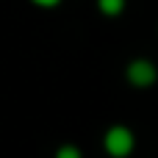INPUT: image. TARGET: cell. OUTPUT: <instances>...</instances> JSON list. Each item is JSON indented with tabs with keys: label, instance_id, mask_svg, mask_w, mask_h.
<instances>
[{
	"label": "cell",
	"instance_id": "1",
	"mask_svg": "<svg viewBox=\"0 0 158 158\" xmlns=\"http://www.w3.org/2000/svg\"><path fill=\"white\" fill-rule=\"evenodd\" d=\"M103 147L111 158H128L136 147V136L128 125H111L103 136Z\"/></svg>",
	"mask_w": 158,
	"mask_h": 158
},
{
	"label": "cell",
	"instance_id": "2",
	"mask_svg": "<svg viewBox=\"0 0 158 158\" xmlns=\"http://www.w3.org/2000/svg\"><path fill=\"white\" fill-rule=\"evenodd\" d=\"M125 75H128V83L136 86V89H147V86H153L158 81V69L150 58H133L128 64V72Z\"/></svg>",
	"mask_w": 158,
	"mask_h": 158
},
{
	"label": "cell",
	"instance_id": "3",
	"mask_svg": "<svg viewBox=\"0 0 158 158\" xmlns=\"http://www.w3.org/2000/svg\"><path fill=\"white\" fill-rule=\"evenodd\" d=\"M97 8H100L106 17H117V14H122L125 0H97Z\"/></svg>",
	"mask_w": 158,
	"mask_h": 158
},
{
	"label": "cell",
	"instance_id": "4",
	"mask_svg": "<svg viewBox=\"0 0 158 158\" xmlns=\"http://www.w3.org/2000/svg\"><path fill=\"white\" fill-rule=\"evenodd\" d=\"M56 158H83V153L75 147V144H61L56 150Z\"/></svg>",
	"mask_w": 158,
	"mask_h": 158
},
{
	"label": "cell",
	"instance_id": "5",
	"mask_svg": "<svg viewBox=\"0 0 158 158\" xmlns=\"http://www.w3.org/2000/svg\"><path fill=\"white\" fill-rule=\"evenodd\" d=\"M36 6H44V8H50V6H58L61 0H33Z\"/></svg>",
	"mask_w": 158,
	"mask_h": 158
}]
</instances>
